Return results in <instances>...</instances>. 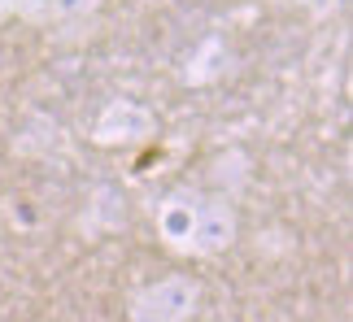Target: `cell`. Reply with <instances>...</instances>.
Listing matches in <instances>:
<instances>
[{
    "label": "cell",
    "mask_w": 353,
    "mask_h": 322,
    "mask_svg": "<svg viewBox=\"0 0 353 322\" xmlns=\"http://www.w3.org/2000/svg\"><path fill=\"white\" fill-rule=\"evenodd\" d=\"M201 310V283L192 275H166L144 283L127 301V322H192Z\"/></svg>",
    "instance_id": "obj_1"
},
{
    "label": "cell",
    "mask_w": 353,
    "mask_h": 322,
    "mask_svg": "<svg viewBox=\"0 0 353 322\" xmlns=\"http://www.w3.org/2000/svg\"><path fill=\"white\" fill-rule=\"evenodd\" d=\"M240 235V213L236 200L223 192H201L196 205V226H192V253L188 257H219L236 244Z\"/></svg>",
    "instance_id": "obj_2"
},
{
    "label": "cell",
    "mask_w": 353,
    "mask_h": 322,
    "mask_svg": "<svg viewBox=\"0 0 353 322\" xmlns=\"http://www.w3.org/2000/svg\"><path fill=\"white\" fill-rule=\"evenodd\" d=\"M157 136V118L153 109H144L140 100H110L92 127V140L114 149V144H144Z\"/></svg>",
    "instance_id": "obj_3"
},
{
    "label": "cell",
    "mask_w": 353,
    "mask_h": 322,
    "mask_svg": "<svg viewBox=\"0 0 353 322\" xmlns=\"http://www.w3.org/2000/svg\"><path fill=\"white\" fill-rule=\"evenodd\" d=\"M196 205L201 192L196 187H174L157 200L153 218H157V235L170 253H192V226H196Z\"/></svg>",
    "instance_id": "obj_4"
},
{
    "label": "cell",
    "mask_w": 353,
    "mask_h": 322,
    "mask_svg": "<svg viewBox=\"0 0 353 322\" xmlns=\"http://www.w3.org/2000/svg\"><path fill=\"white\" fill-rule=\"evenodd\" d=\"M127 222V196L114 183H101L97 192L88 196V213H83V231L101 235V231H118Z\"/></svg>",
    "instance_id": "obj_5"
},
{
    "label": "cell",
    "mask_w": 353,
    "mask_h": 322,
    "mask_svg": "<svg viewBox=\"0 0 353 322\" xmlns=\"http://www.w3.org/2000/svg\"><path fill=\"white\" fill-rule=\"evenodd\" d=\"M39 5H44V13L57 18V22H83L105 5V0H39Z\"/></svg>",
    "instance_id": "obj_6"
},
{
    "label": "cell",
    "mask_w": 353,
    "mask_h": 322,
    "mask_svg": "<svg viewBox=\"0 0 353 322\" xmlns=\"http://www.w3.org/2000/svg\"><path fill=\"white\" fill-rule=\"evenodd\" d=\"M227 161H232V166H244V157H240V153H227ZM214 179H219V183L227 179V166H223V157H219V161H214ZM232 179H236L232 187H236V192H240V187H244V183H249V170H232Z\"/></svg>",
    "instance_id": "obj_7"
},
{
    "label": "cell",
    "mask_w": 353,
    "mask_h": 322,
    "mask_svg": "<svg viewBox=\"0 0 353 322\" xmlns=\"http://www.w3.org/2000/svg\"><path fill=\"white\" fill-rule=\"evenodd\" d=\"M22 9H31V0H0V22H5L9 13H22Z\"/></svg>",
    "instance_id": "obj_8"
},
{
    "label": "cell",
    "mask_w": 353,
    "mask_h": 322,
    "mask_svg": "<svg viewBox=\"0 0 353 322\" xmlns=\"http://www.w3.org/2000/svg\"><path fill=\"white\" fill-rule=\"evenodd\" d=\"M296 5H305L310 13H327V9L336 5V0H296Z\"/></svg>",
    "instance_id": "obj_9"
},
{
    "label": "cell",
    "mask_w": 353,
    "mask_h": 322,
    "mask_svg": "<svg viewBox=\"0 0 353 322\" xmlns=\"http://www.w3.org/2000/svg\"><path fill=\"white\" fill-rule=\"evenodd\" d=\"M227 322H232V318H227Z\"/></svg>",
    "instance_id": "obj_10"
}]
</instances>
